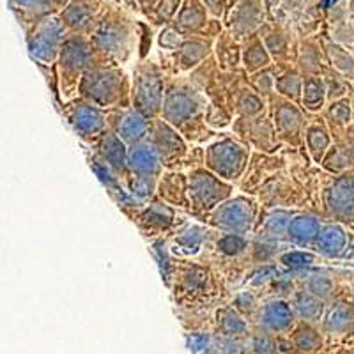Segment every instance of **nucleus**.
Returning <instances> with one entry per match:
<instances>
[{
  "label": "nucleus",
  "mask_w": 354,
  "mask_h": 354,
  "mask_svg": "<svg viewBox=\"0 0 354 354\" xmlns=\"http://www.w3.org/2000/svg\"><path fill=\"white\" fill-rule=\"evenodd\" d=\"M205 161L214 176H220L223 179H238L248 163V151L238 142L225 138L211 145L207 149Z\"/></svg>",
  "instance_id": "f257e3e1"
},
{
  "label": "nucleus",
  "mask_w": 354,
  "mask_h": 354,
  "mask_svg": "<svg viewBox=\"0 0 354 354\" xmlns=\"http://www.w3.org/2000/svg\"><path fill=\"white\" fill-rule=\"evenodd\" d=\"M163 103V84L153 66L137 69L133 82V105L144 117H153L160 112Z\"/></svg>",
  "instance_id": "f03ea898"
},
{
  "label": "nucleus",
  "mask_w": 354,
  "mask_h": 354,
  "mask_svg": "<svg viewBox=\"0 0 354 354\" xmlns=\"http://www.w3.org/2000/svg\"><path fill=\"white\" fill-rule=\"evenodd\" d=\"M188 195L195 209L209 211L218 204L225 202V198L230 195V186L220 181V177L207 170H195L189 176Z\"/></svg>",
  "instance_id": "7ed1b4c3"
},
{
  "label": "nucleus",
  "mask_w": 354,
  "mask_h": 354,
  "mask_svg": "<svg viewBox=\"0 0 354 354\" xmlns=\"http://www.w3.org/2000/svg\"><path fill=\"white\" fill-rule=\"evenodd\" d=\"M80 91L87 100L100 106H106L119 97L122 91V75L112 69L88 71L80 84Z\"/></svg>",
  "instance_id": "20e7f679"
},
{
  "label": "nucleus",
  "mask_w": 354,
  "mask_h": 354,
  "mask_svg": "<svg viewBox=\"0 0 354 354\" xmlns=\"http://www.w3.org/2000/svg\"><path fill=\"white\" fill-rule=\"evenodd\" d=\"M255 204L245 197L232 198L214 211L213 223L220 229H225L232 234H243L252 227L255 220Z\"/></svg>",
  "instance_id": "39448f33"
},
{
  "label": "nucleus",
  "mask_w": 354,
  "mask_h": 354,
  "mask_svg": "<svg viewBox=\"0 0 354 354\" xmlns=\"http://www.w3.org/2000/svg\"><path fill=\"white\" fill-rule=\"evenodd\" d=\"M201 97L186 88H174L167 94L163 103V115L174 126H181L188 122L195 113L201 110Z\"/></svg>",
  "instance_id": "423d86ee"
},
{
  "label": "nucleus",
  "mask_w": 354,
  "mask_h": 354,
  "mask_svg": "<svg viewBox=\"0 0 354 354\" xmlns=\"http://www.w3.org/2000/svg\"><path fill=\"white\" fill-rule=\"evenodd\" d=\"M294 322H296V312L292 305L283 299L266 303L259 312V326L274 335L290 331L294 328Z\"/></svg>",
  "instance_id": "0eeeda50"
},
{
  "label": "nucleus",
  "mask_w": 354,
  "mask_h": 354,
  "mask_svg": "<svg viewBox=\"0 0 354 354\" xmlns=\"http://www.w3.org/2000/svg\"><path fill=\"white\" fill-rule=\"evenodd\" d=\"M326 204L338 220L351 221L354 218V177L342 176L331 185L326 194Z\"/></svg>",
  "instance_id": "6e6552de"
},
{
  "label": "nucleus",
  "mask_w": 354,
  "mask_h": 354,
  "mask_svg": "<svg viewBox=\"0 0 354 354\" xmlns=\"http://www.w3.org/2000/svg\"><path fill=\"white\" fill-rule=\"evenodd\" d=\"M69 122L80 137H96L105 126V117L96 106L88 103H77L69 109Z\"/></svg>",
  "instance_id": "1a4fd4ad"
},
{
  "label": "nucleus",
  "mask_w": 354,
  "mask_h": 354,
  "mask_svg": "<svg viewBox=\"0 0 354 354\" xmlns=\"http://www.w3.org/2000/svg\"><path fill=\"white\" fill-rule=\"evenodd\" d=\"M151 133H153V144L151 145L156 149L161 161L176 160L185 153V142L167 122L158 121Z\"/></svg>",
  "instance_id": "9d476101"
},
{
  "label": "nucleus",
  "mask_w": 354,
  "mask_h": 354,
  "mask_svg": "<svg viewBox=\"0 0 354 354\" xmlns=\"http://www.w3.org/2000/svg\"><path fill=\"white\" fill-rule=\"evenodd\" d=\"M128 167L137 176H151L160 172V156L151 144H135L128 151Z\"/></svg>",
  "instance_id": "9b49d317"
},
{
  "label": "nucleus",
  "mask_w": 354,
  "mask_h": 354,
  "mask_svg": "<svg viewBox=\"0 0 354 354\" xmlns=\"http://www.w3.org/2000/svg\"><path fill=\"white\" fill-rule=\"evenodd\" d=\"M59 37H61V25L57 24L55 20L48 21V24L41 27L37 36L34 37V41L30 43V50L41 61H52L57 53Z\"/></svg>",
  "instance_id": "f8f14e48"
},
{
  "label": "nucleus",
  "mask_w": 354,
  "mask_h": 354,
  "mask_svg": "<svg viewBox=\"0 0 354 354\" xmlns=\"http://www.w3.org/2000/svg\"><path fill=\"white\" fill-rule=\"evenodd\" d=\"M117 135L122 138V142L128 144H140L142 138L149 131V122L145 121V117L138 113L137 110H128L119 117L117 122Z\"/></svg>",
  "instance_id": "ddd939ff"
},
{
  "label": "nucleus",
  "mask_w": 354,
  "mask_h": 354,
  "mask_svg": "<svg viewBox=\"0 0 354 354\" xmlns=\"http://www.w3.org/2000/svg\"><path fill=\"white\" fill-rule=\"evenodd\" d=\"M101 160L109 163L113 170H124L128 165V151L124 147V142L115 133H103L100 145Z\"/></svg>",
  "instance_id": "4468645a"
},
{
  "label": "nucleus",
  "mask_w": 354,
  "mask_h": 354,
  "mask_svg": "<svg viewBox=\"0 0 354 354\" xmlns=\"http://www.w3.org/2000/svg\"><path fill=\"white\" fill-rule=\"evenodd\" d=\"M319 234H321V223L317 218L310 216V214H298L290 220L287 238L296 245L306 246L317 241Z\"/></svg>",
  "instance_id": "2eb2a0df"
},
{
  "label": "nucleus",
  "mask_w": 354,
  "mask_h": 354,
  "mask_svg": "<svg viewBox=\"0 0 354 354\" xmlns=\"http://www.w3.org/2000/svg\"><path fill=\"white\" fill-rule=\"evenodd\" d=\"M216 317V326L218 331H220V337L239 340V338L248 335V324H246L243 315L236 308H221Z\"/></svg>",
  "instance_id": "dca6fc26"
},
{
  "label": "nucleus",
  "mask_w": 354,
  "mask_h": 354,
  "mask_svg": "<svg viewBox=\"0 0 354 354\" xmlns=\"http://www.w3.org/2000/svg\"><path fill=\"white\" fill-rule=\"evenodd\" d=\"M290 344H292L294 351H298L301 354H314L322 347V337L319 330H315L308 322H301L299 326H296L290 335Z\"/></svg>",
  "instance_id": "f3484780"
},
{
  "label": "nucleus",
  "mask_w": 354,
  "mask_h": 354,
  "mask_svg": "<svg viewBox=\"0 0 354 354\" xmlns=\"http://www.w3.org/2000/svg\"><path fill=\"white\" fill-rule=\"evenodd\" d=\"M292 308L296 312V317L301 319L303 322H308V324L310 322L319 321L322 317V312H324L322 299H319L314 294H310L308 290L296 292Z\"/></svg>",
  "instance_id": "a211bd4d"
},
{
  "label": "nucleus",
  "mask_w": 354,
  "mask_h": 354,
  "mask_svg": "<svg viewBox=\"0 0 354 354\" xmlns=\"http://www.w3.org/2000/svg\"><path fill=\"white\" fill-rule=\"evenodd\" d=\"M346 243H347V236H346V230H344L342 227L328 225L321 230L315 245H317L321 254L328 255V257H337V255L344 250Z\"/></svg>",
  "instance_id": "6ab92c4d"
},
{
  "label": "nucleus",
  "mask_w": 354,
  "mask_h": 354,
  "mask_svg": "<svg viewBox=\"0 0 354 354\" xmlns=\"http://www.w3.org/2000/svg\"><path fill=\"white\" fill-rule=\"evenodd\" d=\"M160 195L170 204L186 205L188 204V189H186V179L183 174H167L160 183Z\"/></svg>",
  "instance_id": "aec40b11"
},
{
  "label": "nucleus",
  "mask_w": 354,
  "mask_h": 354,
  "mask_svg": "<svg viewBox=\"0 0 354 354\" xmlns=\"http://www.w3.org/2000/svg\"><path fill=\"white\" fill-rule=\"evenodd\" d=\"M138 220L147 232H160L172 223L174 211L163 204H153L140 214Z\"/></svg>",
  "instance_id": "412c9836"
},
{
  "label": "nucleus",
  "mask_w": 354,
  "mask_h": 354,
  "mask_svg": "<svg viewBox=\"0 0 354 354\" xmlns=\"http://www.w3.org/2000/svg\"><path fill=\"white\" fill-rule=\"evenodd\" d=\"M354 324V315L347 306H335L322 319V330L328 335H344L351 331Z\"/></svg>",
  "instance_id": "4be33fe9"
},
{
  "label": "nucleus",
  "mask_w": 354,
  "mask_h": 354,
  "mask_svg": "<svg viewBox=\"0 0 354 354\" xmlns=\"http://www.w3.org/2000/svg\"><path fill=\"white\" fill-rule=\"evenodd\" d=\"M301 121V113L292 103H282V105H278L277 112H274V124H277L278 131L287 137L298 135Z\"/></svg>",
  "instance_id": "5701e85b"
},
{
  "label": "nucleus",
  "mask_w": 354,
  "mask_h": 354,
  "mask_svg": "<svg viewBox=\"0 0 354 354\" xmlns=\"http://www.w3.org/2000/svg\"><path fill=\"white\" fill-rule=\"evenodd\" d=\"M91 52H88L87 44L82 41H68L62 46V66L71 71H80L88 64Z\"/></svg>",
  "instance_id": "b1692460"
},
{
  "label": "nucleus",
  "mask_w": 354,
  "mask_h": 354,
  "mask_svg": "<svg viewBox=\"0 0 354 354\" xmlns=\"http://www.w3.org/2000/svg\"><path fill=\"white\" fill-rule=\"evenodd\" d=\"M326 84L317 77H306L303 80V105L308 110L315 112V110H321L324 105V100H326Z\"/></svg>",
  "instance_id": "393cba45"
},
{
  "label": "nucleus",
  "mask_w": 354,
  "mask_h": 354,
  "mask_svg": "<svg viewBox=\"0 0 354 354\" xmlns=\"http://www.w3.org/2000/svg\"><path fill=\"white\" fill-rule=\"evenodd\" d=\"M250 353L252 354H280L277 335L259 326L250 333Z\"/></svg>",
  "instance_id": "a878e982"
},
{
  "label": "nucleus",
  "mask_w": 354,
  "mask_h": 354,
  "mask_svg": "<svg viewBox=\"0 0 354 354\" xmlns=\"http://www.w3.org/2000/svg\"><path fill=\"white\" fill-rule=\"evenodd\" d=\"M306 144H308V149L312 156H314V160H321L322 154L328 151V145H330V137H328L326 129L321 128V126L308 128V131H306Z\"/></svg>",
  "instance_id": "bb28decb"
},
{
  "label": "nucleus",
  "mask_w": 354,
  "mask_h": 354,
  "mask_svg": "<svg viewBox=\"0 0 354 354\" xmlns=\"http://www.w3.org/2000/svg\"><path fill=\"white\" fill-rule=\"evenodd\" d=\"M290 223V213L287 211H274L266 220V236L268 238H282L283 234H287Z\"/></svg>",
  "instance_id": "cd10ccee"
},
{
  "label": "nucleus",
  "mask_w": 354,
  "mask_h": 354,
  "mask_svg": "<svg viewBox=\"0 0 354 354\" xmlns=\"http://www.w3.org/2000/svg\"><path fill=\"white\" fill-rule=\"evenodd\" d=\"M274 87L278 88V93L282 96L290 97V100H298L303 94V80L299 78L298 73H287L282 78H278L277 85Z\"/></svg>",
  "instance_id": "c85d7f7f"
},
{
  "label": "nucleus",
  "mask_w": 354,
  "mask_h": 354,
  "mask_svg": "<svg viewBox=\"0 0 354 354\" xmlns=\"http://www.w3.org/2000/svg\"><path fill=\"white\" fill-rule=\"evenodd\" d=\"M306 289H308L310 294L317 296L319 299H328L331 296V292H333V282H331V278L326 277V274L315 273L308 278Z\"/></svg>",
  "instance_id": "c756f323"
},
{
  "label": "nucleus",
  "mask_w": 354,
  "mask_h": 354,
  "mask_svg": "<svg viewBox=\"0 0 354 354\" xmlns=\"http://www.w3.org/2000/svg\"><path fill=\"white\" fill-rule=\"evenodd\" d=\"M96 43L109 52H119V48H122V34L117 28L103 27L97 30Z\"/></svg>",
  "instance_id": "7c9ffc66"
},
{
  "label": "nucleus",
  "mask_w": 354,
  "mask_h": 354,
  "mask_svg": "<svg viewBox=\"0 0 354 354\" xmlns=\"http://www.w3.org/2000/svg\"><path fill=\"white\" fill-rule=\"evenodd\" d=\"M129 192H131L133 197H137L138 201L149 198L154 192V177L135 176V179L129 181Z\"/></svg>",
  "instance_id": "2f4dec72"
},
{
  "label": "nucleus",
  "mask_w": 354,
  "mask_h": 354,
  "mask_svg": "<svg viewBox=\"0 0 354 354\" xmlns=\"http://www.w3.org/2000/svg\"><path fill=\"white\" fill-rule=\"evenodd\" d=\"M246 248L245 238H241L239 234H227L223 238L218 241V250L221 254L229 255V257H234V255L243 254Z\"/></svg>",
  "instance_id": "473e14b6"
},
{
  "label": "nucleus",
  "mask_w": 354,
  "mask_h": 354,
  "mask_svg": "<svg viewBox=\"0 0 354 354\" xmlns=\"http://www.w3.org/2000/svg\"><path fill=\"white\" fill-rule=\"evenodd\" d=\"M262 109H264V103H262L257 94L250 93V91H243L238 100V110L243 115H257V113L262 112Z\"/></svg>",
  "instance_id": "72a5a7b5"
},
{
  "label": "nucleus",
  "mask_w": 354,
  "mask_h": 354,
  "mask_svg": "<svg viewBox=\"0 0 354 354\" xmlns=\"http://www.w3.org/2000/svg\"><path fill=\"white\" fill-rule=\"evenodd\" d=\"M202 234H204L202 232V229H198V227H192V229H188L186 232H183L181 236L177 238V245L181 246L186 254H195V252L201 248L202 239H204Z\"/></svg>",
  "instance_id": "f704fd0d"
},
{
  "label": "nucleus",
  "mask_w": 354,
  "mask_h": 354,
  "mask_svg": "<svg viewBox=\"0 0 354 354\" xmlns=\"http://www.w3.org/2000/svg\"><path fill=\"white\" fill-rule=\"evenodd\" d=\"M93 169L94 172H96V176L100 177V181L103 183V185L106 186V188L112 189V195L115 194V192H119V185H117V177L113 176V169L109 165V163H105L103 160H93ZM122 192V189H121Z\"/></svg>",
  "instance_id": "c9c22d12"
},
{
  "label": "nucleus",
  "mask_w": 354,
  "mask_h": 354,
  "mask_svg": "<svg viewBox=\"0 0 354 354\" xmlns=\"http://www.w3.org/2000/svg\"><path fill=\"white\" fill-rule=\"evenodd\" d=\"M205 53H207V48L202 43H197V41L195 43H186L181 48L183 68H192V66H195Z\"/></svg>",
  "instance_id": "e433bc0d"
},
{
  "label": "nucleus",
  "mask_w": 354,
  "mask_h": 354,
  "mask_svg": "<svg viewBox=\"0 0 354 354\" xmlns=\"http://www.w3.org/2000/svg\"><path fill=\"white\" fill-rule=\"evenodd\" d=\"M270 62V57L268 53L264 52L262 46H254V48H250L248 52L245 53V64L250 71H255L259 68H264L266 64Z\"/></svg>",
  "instance_id": "4c0bfd02"
},
{
  "label": "nucleus",
  "mask_w": 354,
  "mask_h": 354,
  "mask_svg": "<svg viewBox=\"0 0 354 354\" xmlns=\"http://www.w3.org/2000/svg\"><path fill=\"white\" fill-rule=\"evenodd\" d=\"M314 254H308V252H289V254H283L280 257V262L287 268H303V266H308L314 262Z\"/></svg>",
  "instance_id": "58836bf2"
},
{
  "label": "nucleus",
  "mask_w": 354,
  "mask_h": 354,
  "mask_svg": "<svg viewBox=\"0 0 354 354\" xmlns=\"http://www.w3.org/2000/svg\"><path fill=\"white\" fill-rule=\"evenodd\" d=\"M328 117L335 124H346L351 119V106L347 101H337V103H331L330 110H328Z\"/></svg>",
  "instance_id": "ea45409f"
},
{
  "label": "nucleus",
  "mask_w": 354,
  "mask_h": 354,
  "mask_svg": "<svg viewBox=\"0 0 354 354\" xmlns=\"http://www.w3.org/2000/svg\"><path fill=\"white\" fill-rule=\"evenodd\" d=\"M330 55L331 61L335 62V66H337L340 71L346 73V75H354V61L346 52H342V50L335 46V48L330 50Z\"/></svg>",
  "instance_id": "a19ab883"
},
{
  "label": "nucleus",
  "mask_w": 354,
  "mask_h": 354,
  "mask_svg": "<svg viewBox=\"0 0 354 354\" xmlns=\"http://www.w3.org/2000/svg\"><path fill=\"white\" fill-rule=\"evenodd\" d=\"M202 18H204V15H202V11L197 8V6H188V8L181 12L179 24H181L183 27H189V28L198 27V25L202 24Z\"/></svg>",
  "instance_id": "79ce46f5"
},
{
  "label": "nucleus",
  "mask_w": 354,
  "mask_h": 354,
  "mask_svg": "<svg viewBox=\"0 0 354 354\" xmlns=\"http://www.w3.org/2000/svg\"><path fill=\"white\" fill-rule=\"evenodd\" d=\"M66 20H68L69 25H73V27H82V25L87 24V18H88V12L87 9L84 8V6H71V8L66 11Z\"/></svg>",
  "instance_id": "37998d69"
},
{
  "label": "nucleus",
  "mask_w": 354,
  "mask_h": 354,
  "mask_svg": "<svg viewBox=\"0 0 354 354\" xmlns=\"http://www.w3.org/2000/svg\"><path fill=\"white\" fill-rule=\"evenodd\" d=\"M154 248V255H156V259L160 261V270H161V274L165 277L167 283H169V278H170V257H169V252H167L165 245L161 241L154 243L153 245Z\"/></svg>",
  "instance_id": "c03bdc74"
},
{
  "label": "nucleus",
  "mask_w": 354,
  "mask_h": 354,
  "mask_svg": "<svg viewBox=\"0 0 354 354\" xmlns=\"http://www.w3.org/2000/svg\"><path fill=\"white\" fill-rule=\"evenodd\" d=\"M216 354H243V347L238 340L220 337L216 338Z\"/></svg>",
  "instance_id": "a18cd8bd"
},
{
  "label": "nucleus",
  "mask_w": 354,
  "mask_h": 354,
  "mask_svg": "<svg viewBox=\"0 0 354 354\" xmlns=\"http://www.w3.org/2000/svg\"><path fill=\"white\" fill-rule=\"evenodd\" d=\"M254 85L261 94H268L270 91H273L277 82H274V78H271L270 71H262L261 75H257V77L254 78Z\"/></svg>",
  "instance_id": "49530a36"
},
{
  "label": "nucleus",
  "mask_w": 354,
  "mask_h": 354,
  "mask_svg": "<svg viewBox=\"0 0 354 354\" xmlns=\"http://www.w3.org/2000/svg\"><path fill=\"white\" fill-rule=\"evenodd\" d=\"M277 274H278L277 268H273V266H262L261 270L255 271V273L252 274V278H250V282L255 283V286H259V283L268 282L270 278L277 277Z\"/></svg>",
  "instance_id": "de8ad7c7"
},
{
  "label": "nucleus",
  "mask_w": 354,
  "mask_h": 354,
  "mask_svg": "<svg viewBox=\"0 0 354 354\" xmlns=\"http://www.w3.org/2000/svg\"><path fill=\"white\" fill-rule=\"evenodd\" d=\"M234 308L238 310V312H241V314H252L255 310V299L252 294H241V296H238L236 298V305H234Z\"/></svg>",
  "instance_id": "09e8293b"
},
{
  "label": "nucleus",
  "mask_w": 354,
  "mask_h": 354,
  "mask_svg": "<svg viewBox=\"0 0 354 354\" xmlns=\"http://www.w3.org/2000/svg\"><path fill=\"white\" fill-rule=\"evenodd\" d=\"M207 122L214 126H227L229 124V115L220 106H209L207 109Z\"/></svg>",
  "instance_id": "8fccbe9b"
},
{
  "label": "nucleus",
  "mask_w": 354,
  "mask_h": 354,
  "mask_svg": "<svg viewBox=\"0 0 354 354\" xmlns=\"http://www.w3.org/2000/svg\"><path fill=\"white\" fill-rule=\"evenodd\" d=\"M160 44L163 46V48L174 50V48H177L179 44H181V37H179V34H177L176 30H172V28H167L165 32H161Z\"/></svg>",
  "instance_id": "3c124183"
},
{
  "label": "nucleus",
  "mask_w": 354,
  "mask_h": 354,
  "mask_svg": "<svg viewBox=\"0 0 354 354\" xmlns=\"http://www.w3.org/2000/svg\"><path fill=\"white\" fill-rule=\"evenodd\" d=\"M205 346H207V337H205V335L192 333V338H189V349L201 351L205 349Z\"/></svg>",
  "instance_id": "603ef678"
},
{
  "label": "nucleus",
  "mask_w": 354,
  "mask_h": 354,
  "mask_svg": "<svg viewBox=\"0 0 354 354\" xmlns=\"http://www.w3.org/2000/svg\"><path fill=\"white\" fill-rule=\"evenodd\" d=\"M176 6H177L176 0H165V2L161 4V9H160L161 17H165V18L172 17L174 11H176Z\"/></svg>",
  "instance_id": "864d4df0"
},
{
  "label": "nucleus",
  "mask_w": 354,
  "mask_h": 354,
  "mask_svg": "<svg viewBox=\"0 0 354 354\" xmlns=\"http://www.w3.org/2000/svg\"><path fill=\"white\" fill-rule=\"evenodd\" d=\"M268 46H270L271 52H282L286 48V43H283V39L280 36L277 37V41H274V37H270L268 39Z\"/></svg>",
  "instance_id": "5fc2aeb1"
},
{
  "label": "nucleus",
  "mask_w": 354,
  "mask_h": 354,
  "mask_svg": "<svg viewBox=\"0 0 354 354\" xmlns=\"http://www.w3.org/2000/svg\"><path fill=\"white\" fill-rule=\"evenodd\" d=\"M18 4H24V6H28V4H32L34 0H17Z\"/></svg>",
  "instance_id": "6e6d98bb"
},
{
  "label": "nucleus",
  "mask_w": 354,
  "mask_h": 354,
  "mask_svg": "<svg viewBox=\"0 0 354 354\" xmlns=\"http://www.w3.org/2000/svg\"><path fill=\"white\" fill-rule=\"evenodd\" d=\"M289 354H301V353H298V351H294V353H289Z\"/></svg>",
  "instance_id": "4d7b16f0"
},
{
  "label": "nucleus",
  "mask_w": 354,
  "mask_h": 354,
  "mask_svg": "<svg viewBox=\"0 0 354 354\" xmlns=\"http://www.w3.org/2000/svg\"><path fill=\"white\" fill-rule=\"evenodd\" d=\"M250 354H252V353H250Z\"/></svg>",
  "instance_id": "13d9d810"
}]
</instances>
